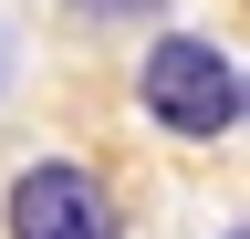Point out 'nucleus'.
<instances>
[{
  "label": "nucleus",
  "instance_id": "4",
  "mask_svg": "<svg viewBox=\"0 0 250 239\" xmlns=\"http://www.w3.org/2000/svg\"><path fill=\"white\" fill-rule=\"evenodd\" d=\"M240 125H250V83H240Z\"/></svg>",
  "mask_w": 250,
  "mask_h": 239
},
{
  "label": "nucleus",
  "instance_id": "2",
  "mask_svg": "<svg viewBox=\"0 0 250 239\" xmlns=\"http://www.w3.org/2000/svg\"><path fill=\"white\" fill-rule=\"evenodd\" d=\"M0 219H11V239H125L115 198H104V177H94V166H73V156L21 166Z\"/></svg>",
  "mask_w": 250,
  "mask_h": 239
},
{
  "label": "nucleus",
  "instance_id": "3",
  "mask_svg": "<svg viewBox=\"0 0 250 239\" xmlns=\"http://www.w3.org/2000/svg\"><path fill=\"white\" fill-rule=\"evenodd\" d=\"M73 11H83V21H156L167 0H73Z\"/></svg>",
  "mask_w": 250,
  "mask_h": 239
},
{
  "label": "nucleus",
  "instance_id": "5",
  "mask_svg": "<svg viewBox=\"0 0 250 239\" xmlns=\"http://www.w3.org/2000/svg\"><path fill=\"white\" fill-rule=\"evenodd\" d=\"M229 239H250V229H229Z\"/></svg>",
  "mask_w": 250,
  "mask_h": 239
},
{
  "label": "nucleus",
  "instance_id": "1",
  "mask_svg": "<svg viewBox=\"0 0 250 239\" xmlns=\"http://www.w3.org/2000/svg\"><path fill=\"white\" fill-rule=\"evenodd\" d=\"M136 104H146L177 146H219V135L240 125V63H229L208 32H156L146 63H136Z\"/></svg>",
  "mask_w": 250,
  "mask_h": 239
}]
</instances>
